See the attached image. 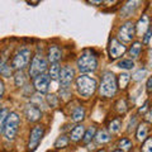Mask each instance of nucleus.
<instances>
[{
	"mask_svg": "<svg viewBox=\"0 0 152 152\" xmlns=\"http://www.w3.org/2000/svg\"><path fill=\"white\" fill-rule=\"evenodd\" d=\"M76 86H77V91L81 96L89 98L94 94L95 89H96V80L90 77V76L81 75L76 80Z\"/></svg>",
	"mask_w": 152,
	"mask_h": 152,
	"instance_id": "nucleus-1",
	"label": "nucleus"
},
{
	"mask_svg": "<svg viewBox=\"0 0 152 152\" xmlns=\"http://www.w3.org/2000/svg\"><path fill=\"white\" fill-rule=\"evenodd\" d=\"M99 91H100V95H103V96H105V98H110L115 94L117 80L112 72H107L103 76L102 84H100V86H99Z\"/></svg>",
	"mask_w": 152,
	"mask_h": 152,
	"instance_id": "nucleus-2",
	"label": "nucleus"
},
{
	"mask_svg": "<svg viewBox=\"0 0 152 152\" xmlns=\"http://www.w3.org/2000/svg\"><path fill=\"white\" fill-rule=\"evenodd\" d=\"M98 61L91 52H84L77 60V67L80 72H93L96 70Z\"/></svg>",
	"mask_w": 152,
	"mask_h": 152,
	"instance_id": "nucleus-3",
	"label": "nucleus"
},
{
	"mask_svg": "<svg viewBox=\"0 0 152 152\" xmlns=\"http://www.w3.org/2000/svg\"><path fill=\"white\" fill-rule=\"evenodd\" d=\"M19 123H20V119H19L17 113L13 112L10 114H8L5 127H4V132H3L7 137V140H13L14 138V136H15V133L18 131Z\"/></svg>",
	"mask_w": 152,
	"mask_h": 152,
	"instance_id": "nucleus-4",
	"label": "nucleus"
},
{
	"mask_svg": "<svg viewBox=\"0 0 152 152\" xmlns=\"http://www.w3.org/2000/svg\"><path fill=\"white\" fill-rule=\"evenodd\" d=\"M31 60V51L28 48H23L18 52V53L13 57L12 60V67L18 71H20L22 69H24L28 65Z\"/></svg>",
	"mask_w": 152,
	"mask_h": 152,
	"instance_id": "nucleus-5",
	"label": "nucleus"
},
{
	"mask_svg": "<svg viewBox=\"0 0 152 152\" xmlns=\"http://www.w3.org/2000/svg\"><path fill=\"white\" fill-rule=\"evenodd\" d=\"M47 69V62L46 60L41 55H36L32 60L31 67H29V76L31 77H37L38 75L45 74Z\"/></svg>",
	"mask_w": 152,
	"mask_h": 152,
	"instance_id": "nucleus-6",
	"label": "nucleus"
},
{
	"mask_svg": "<svg viewBox=\"0 0 152 152\" xmlns=\"http://www.w3.org/2000/svg\"><path fill=\"white\" fill-rule=\"evenodd\" d=\"M134 33H136V26L133 24L132 22H127L121 27L118 37H119V39L123 41L124 43H128V42H131L133 39Z\"/></svg>",
	"mask_w": 152,
	"mask_h": 152,
	"instance_id": "nucleus-7",
	"label": "nucleus"
},
{
	"mask_svg": "<svg viewBox=\"0 0 152 152\" xmlns=\"http://www.w3.org/2000/svg\"><path fill=\"white\" fill-rule=\"evenodd\" d=\"M126 46L121 43L117 38H112L110 42H109V55H110V58H118L124 55L126 52Z\"/></svg>",
	"mask_w": 152,
	"mask_h": 152,
	"instance_id": "nucleus-8",
	"label": "nucleus"
},
{
	"mask_svg": "<svg viewBox=\"0 0 152 152\" xmlns=\"http://www.w3.org/2000/svg\"><path fill=\"white\" fill-rule=\"evenodd\" d=\"M45 133V128L42 126H36L31 132V140H29V148L31 150H36L38 143L41 142L42 137Z\"/></svg>",
	"mask_w": 152,
	"mask_h": 152,
	"instance_id": "nucleus-9",
	"label": "nucleus"
},
{
	"mask_svg": "<svg viewBox=\"0 0 152 152\" xmlns=\"http://www.w3.org/2000/svg\"><path fill=\"white\" fill-rule=\"evenodd\" d=\"M74 76H75V72H74V70L71 67H65V69L61 70V74H60V85H61V88L67 89L71 85V83H72Z\"/></svg>",
	"mask_w": 152,
	"mask_h": 152,
	"instance_id": "nucleus-10",
	"label": "nucleus"
},
{
	"mask_svg": "<svg viewBox=\"0 0 152 152\" xmlns=\"http://www.w3.org/2000/svg\"><path fill=\"white\" fill-rule=\"evenodd\" d=\"M51 83V77L47 74H41L34 77V86L39 93H47Z\"/></svg>",
	"mask_w": 152,
	"mask_h": 152,
	"instance_id": "nucleus-11",
	"label": "nucleus"
},
{
	"mask_svg": "<svg viewBox=\"0 0 152 152\" xmlns=\"http://www.w3.org/2000/svg\"><path fill=\"white\" fill-rule=\"evenodd\" d=\"M26 115L29 122H37L42 117V112H41V109L36 105H28L26 109Z\"/></svg>",
	"mask_w": 152,
	"mask_h": 152,
	"instance_id": "nucleus-12",
	"label": "nucleus"
},
{
	"mask_svg": "<svg viewBox=\"0 0 152 152\" xmlns=\"http://www.w3.org/2000/svg\"><path fill=\"white\" fill-rule=\"evenodd\" d=\"M61 58V51L57 46H52L48 50V60L52 64H57V61Z\"/></svg>",
	"mask_w": 152,
	"mask_h": 152,
	"instance_id": "nucleus-13",
	"label": "nucleus"
},
{
	"mask_svg": "<svg viewBox=\"0 0 152 152\" xmlns=\"http://www.w3.org/2000/svg\"><path fill=\"white\" fill-rule=\"evenodd\" d=\"M137 4H138V1H128L124 7L122 8V10H121V14H122V17H129L131 14L134 12V9L137 8Z\"/></svg>",
	"mask_w": 152,
	"mask_h": 152,
	"instance_id": "nucleus-14",
	"label": "nucleus"
},
{
	"mask_svg": "<svg viewBox=\"0 0 152 152\" xmlns=\"http://www.w3.org/2000/svg\"><path fill=\"white\" fill-rule=\"evenodd\" d=\"M85 133V127L84 126H76L72 131H71V140L72 141H79L83 138Z\"/></svg>",
	"mask_w": 152,
	"mask_h": 152,
	"instance_id": "nucleus-15",
	"label": "nucleus"
},
{
	"mask_svg": "<svg viewBox=\"0 0 152 152\" xmlns=\"http://www.w3.org/2000/svg\"><path fill=\"white\" fill-rule=\"evenodd\" d=\"M95 140H96L98 143H105V142L110 141V134L107 132V131H99L98 134L95 136Z\"/></svg>",
	"mask_w": 152,
	"mask_h": 152,
	"instance_id": "nucleus-16",
	"label": "nucleus"
},
{
	"mask_svg": "<svg viewBox=\"0 0 152 152\" xmlns=\"http://www.w3.org/2000/svg\"><path fill=\"white\" fill-rule=\"evenodd\" d=\"M72 121L74 122H80V121H83L84 119V117H85V109L83 107H77L75 109V110L72 112Z\"/></svg>",
	"mask_w": 152,
	"mask_h": 152,
	"instance_id": "nucleus-17",
	"label": "nucleus"
},
{
	"mask_svg": "<svg viewBox=\"0 0 152 152\" xmlns=\"http://www.w3.org/2000/svg\"><path fill=\"white\" fill-rule=\"evenodd\" d=\"M141 51H142V45L140 43V42H134L129 48V55L133 57V58H137V57L140 56Z\"/></svg>",
	"mask_w": 152,
	"mask_h": 152,
	"instance_id": "nucleus-18",
	"label": "nucleus"
},
{
	"mask_svg": "<svg viewBox=\"0 0 152 152\" xmlns=\"http://www.w3.org/2000/svg\"><path fill=\"white\" fill-rule=\"evenodd\" d=\"M60 74H61V66L58 64H53L50 69V75L48 76L51 79L57 80V79H60Z\"/></svg>",
	"mask_w": 152,
	"mask_h": 152,
	"instance_id": "nucleus-19",
	"label": "nucleus"
},
{
	"mask_svg": "<svg viewBox=\"0 0 152 152\" xmlns=\"http://www.w3.org/2000/svg\"><path fill=\"white\" fill-rule=\"evenodd\" d=\"M117 66L119 69H124V70H132L134 67V62L132 60H122L117 64Z\"/></svg>",
	"mask_w": 152,
	"mask_h": 152,
	"instance_id": "nucleus-20",
	"label": "nucleus"
},
{
	"mask_svg": "<svg viewBox=\"0 0 152 152\" xmlns=\"http://www.w3.org/2000/svg\"><path fill=\"white\" fill-rule=\"evenodd\" d=\"M8 109H1L0 110V133L4 132V127H5V122L8 118Z\"/></svg>",
	"mask_w": 152,
	"mask_h": 152,
	"instance_id": "nucleus-21",
	"label": "nucleus"
},
{
	"mask_svg": "<svg viewBox=\"0 0 152 152\" xmlns=\"http://www.w3.org/2000/svg\"><path fill=\"white\" fill-rule=\"evenodd\" d=\"M147 133H148V128H147V126L141 124L138 127V131H137V138H138L140 141H143L147 137Z\"/></svg>",
	"mask_w": 152,
	"mask_h": 152,
	"instance_id": "nucleus-22",
	"label": "nucleus"
},
{
	"mask_svg": "<svg viewBox=\"0 0 152 152\" xmlns=\"http://www.w3.org/2000/svg\"><path fill=\"white\" fill-rule=\"evenodd\" d=\"M67 143H69V138H67V137H66V136H61V137H58V138L56 140L55 147H56V148H64V147L67 146Z\"/></svg>",
	"mask_w": 152,
	"mask_h": 152,
	"instance_id": "nucleus-23",
	"label": "nucleus"
},
{
	"mask_svg": "<svg viewBox=\"0 0 152 152\" xmlns=\"http://www.w3.org/2000/svg\"><path fill=\"white\" fill-rule=\"evenodd\" d=\"M83 137H84V142H86V143L91 141L95 137V127H90L88 131H85Z\"/></svg>",
	"mask_w": 152,
	"mask_h": 152,
	"instance_id": "nucleus-24",
	"label": "nucleus"
},
{
	"mask_svg": "<svg viewBox=\"0 0 152 152\" xmlns=\"http://www.w3.org/2000/svg\"><path fill=\"white\" fill-rule=\"evenodd\" d=\"M119 147H121L122 152H128L132 147V142L128 138H123V140L119 141Z\"/></svg>",
	"mask_w": 152,
	"mask_h": 152,
	"instance_id": "nucleus-25",
	"label": "nucleus"
},
{
	"mask_svg": "<svg viewBox=\"0 0 152 152\" xmlns=\"http://www.w3.org/2000/svg\"><path fill=\"white\" fill-rule=\"evenodd\" d=\"M129 80H131V76L128 75V74H121L119 75V86L122 88V89H124V88H127V85H128V83H129Z\"/></svg>",
	"mask_w": 152,
	"mask_h": 152,
	"instance_id": "nucleus-26",
	"label": "nucleus"
},
{
	"mask_svg": "<svg viewBox=\"0 0 152 152\" xmlns=\"http://www.w3.org/2000/svg\"><path fill=\"white\" fill-rule=\"evenodd\" d=\"M14 77H15V85L17 86H22V85L26 83V76H24V74H23L22 70L17 71V74H15Z\"/></svg>",
	"mask_w": 152,
	"mask_h": 152,
	"instance_id": "nucleus-27",
	"label": "nucleus"
},
{
	"mask_svg": "<svg viewBox=\"0 0 152 152\" xmlns=\"http://www.w3.org/2000/svg\"><path fill=\"white\" fill-rule=\"evenodd\" d=\"M147 26H148V18H147V15H143L141 19H140V22H138V32L140 33H143L145 31V28H147ZM148 29V28H147Z\"/></svg>",
	"mask_w": 152,
	"mask_h": 152,
	"instance_id": "nucleus-28",
	"label": "nucleus"
},
{
	"mask_svg": "<svg viewBox=\"0 0 152 152\" xmlns=\"http://www.w3.org/2000/svg\"><path fill=\"white\" fill-rule=\"evenodd\" d=\"M0 74L5 77H9L12 74V70H10V66H8L5 62H1L0 64Z\"/></svg>",
	"mask_w": 152,
	"mask_h": 152,
	"instance_id": "nucleus-29",
	"label": "nucleus"
},
{
	"mask_svg": "<svg viewBox=\"0 0 152 152\" xmlns=\"http://www.w3.org/2000/svg\"><path fill=\"white\" fill-rule=\"evenodd\" d=\"M121 121L119 119H114L110 124H109V131H110L112 133H117L118 131L121 129Z\"/></svg>",
	"mask_w": 152,
	"mask_h": 152,
	"instance_id": "nucleus-30",
	"label": "nucleus"
},
{
	"mask_svg": "<svg viewBox=\"0 0 152 152\" xmlns=\"http://www.w3.org/2000/svg\"><path fill=\"white\" fill-rule=\"evenodd\" d=\"M146 74H147V70L146 69H140L138 71H136L134 74H133V80H136V81H140V80H142L146 76Z\"/></svg>",
	"mask_w": 152,
	"mask_h": 152,
	"instance_id": "nucleus-31",
	"label": "nucleus"
},
{
	"mask_svg": "<svg viewBox=\"0 0 152 152\" xmlns=\"http://www.w3.org/2000/svg\"><path fill=\"white\" fill-rule=\"evenodd\" d=\"M151 143H152L151 138H147L146 143H145V147H143V152H152V148H151Z\"/></svg>",
	"mask_w": 152,
	"mask_h": 152,
	"instance_id": "nucleus-32",
	"label": "nucleus"
},
{
	"mask_svg": "<svg viewBox=\"0 0 152 152\" xmlns=\"http://www.w3.org/2000/svg\"><path fill=\"white\" fill-rule=\"evenodd\" d=\"M47 99H48V103L50 104L52 103V107H56L57 105V99H56L55 95H48V98H47Z\"/></svg>",
	"mask_w": 152,
	"mask_h": 152,
	"instance_id": "nucleus-33",
	"label": "nucleus"
},
{
	"mask_svg": "<svg viewBox=\"0 0 152 152\" xmlns=\"http://www.w3.org/2000/svg\"><path fill=\"white\" fill-rule=\"evenodd\" d=\"M150 36H151V31H150V28H148L147 32H146V34H145V39H143L145 43H148V42H150Z\"/></svg>",
	"mask_w": 152,
	"mask_h": 152,
	"instance_id": "nucleus-34",
	"label": "nucleus"
},
{
	"mask_svg": "<svg viewBox=\"0 0 152 152\" xmlns=\"http://www.w3.org/2000/svg\"><path fill=\"white\" fill-rule=\"evenodd\" d=\"M3 94H4V83L0 80V98L3 96Z\"/></svg>",
	"mask_w": 152,
	"mask_h": 152,
	"instance_id": "nucleus-35",
	"label": "nucleus"
},
{
	"mask_svg": "<svg viewBox=\"0 0 152 152\" xmlns=\"http://www.w3.org/2000/svg\"><path fill=\"white\" fill-rule=\"evenodd\" d=\"M151 83H152V80L151 79H148L147 80V93H151Z\"/></svg>",
	"mask_w": 152,
	"mask_h": 152,
	"instance_id": "nucleus-36",
	"label": "nucleus"
},
{
	"mask_svg": "<svg viewBox=\"0 0 152 152\" xmlns=\"http://www.w3.org/2000/svg\"><path fill=\"white\" fill-rule=\"evenodd\" d=\"M147 104H148V102H146V103H145V105H143V108H141V109H140V113H142V112H145V109L147 108Z\"/></svg>",
	"mask_w": 152,
	"mask_h": 152,
	"instance_id": "nucleus-37",
	"label": "nucleus"
},
{
	"mask_svg": "<svg viewBox=\"0 0 152 152\" xmlns=\"http://www.w3.org/2000/svg\"><path fill=\"white\" fill-rule=\"evenodd\" d=\"M98 152H105V151H104V150H100V151H98Z\"/></svg>",
	"mask_w": 152,
	"mask_h": 152,
	"instance_id": "nucleus-38",
	"label": "nucleus"
},
{
	"mask_svg": "<svg viewBox=\"0 0 152 152\" xmlns=\"http://www.w3.org/2000/svg\"><path fill=\"white\" fill-rule=\"evenodd\" d=\"M114 152H122V151H114Z\"/></svg>",
	"mask_w": 152,
	"mask_h": 152,
	"instance_id": "nucleus-39",
	"label": "nucleus"
}]
</instances>
